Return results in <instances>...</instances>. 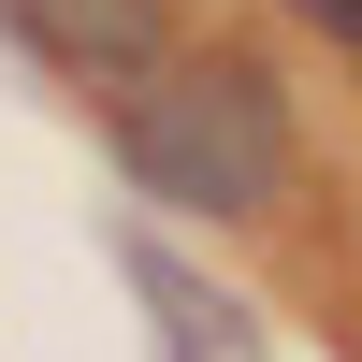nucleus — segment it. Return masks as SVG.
I'll return each mask as SVG.
<instances>
[{
	"mask_svg": "<svg viewBox=\"0 0 362 362\" xmlns=\"http://www.w3.org/2000/svg\"><path fill=\"white\" fill-rule=\"evenodd\" d=\"M116 160H131V189L189 203V218H247L290 189V102L261 58H160L116 102Z\"/></svg>",
	"mask_w": 362,
	"mask_h": 362,
	"instance_id": "obj_1",
	"label": "nucleus"
},
{
	"mask_svg": "<svg viewBox=\"0 0 362 362\" xmlns=\"http://www.w3.org/2000/svg\"><path fill=\"white\" fill-rule=\"evenodd\" d=\"M0 15H15L58 73H87V87H145L160 73V0H0Z\"/></svg>",
	"mask_w": 362,
	"mask_h": 362,
	"instance_id": "obj_2",
	"label": "nucleus"
},
{
	"mask_svg": "<svg viewBox=\"0 0 362 362\" xmlns=\"http://www.w3.org/2000/svg\"><path fill=\"white\" fill-rule=\"evenodd\" d=\"M131 290H145V305H160V334H174V362H203V290L174 276L160 247H131Z\"/></svg>",
	"mask_w": 362,
	"mask_h": 362,
	"instance_id": "obj_3",
	"label": "nucleus"
},
{
	"mask_svg": "<svg viewBox=\"0 0 362 362\" xmlns=\"http://www.w3.org/2000/svg\"><path fill=\"white\" fill-rule=\"evenodd\" d=\"M305 15H319V29H334V44L362 58V0H305Z\"/></svg>",
	"mask_w": 362,
	"mask_h": 362,
	"instance_id": "obj_4",
	"label": "nucleus"
}]
</instances>
